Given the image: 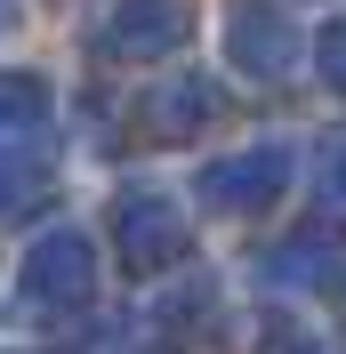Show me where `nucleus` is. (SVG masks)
I'll use <instances>...</instances> for the list:
<instances>
[]
</instances>
